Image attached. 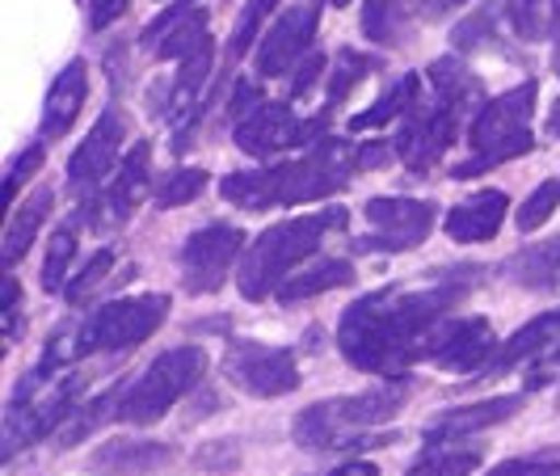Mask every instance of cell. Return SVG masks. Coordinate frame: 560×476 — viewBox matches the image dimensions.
I'll use <instances>...</instances> for the list:
<instances>
[{
	"label": "cell",
	"instance_id": "cell-7",
	"mask_svg": "<svg viewBox=\"0 0 560 476\" xmlns=\"http://www.w3.org/2000/svg\"><path fill=\"white\" fill-rule=\"evenodd\" d=\"M202 375H207V350H202V346L165 350V355L152 359V367L122 393L114 418L127 421V426H152V421L165 418L182 396L195 393L198 384H202Z\"/></svg>",
	"mask_w": 560,
	"mask_h": 476
},
{
	"label": "cell",
	"instance_id": "cell-32",
	"mask_svg": "<svg viewBox=\"0 0 560 476\" xmlns=\"http://www.w3.org/2000/svg\"><path fill=\"white\" fill-rule=\"evenodd\" d=\"M557 207H560V182L557 177H548V182H539V190H532L527 202L518 207L514 224H518V232H535V228H544L552 216H557Z\"/></svg>",
	"mask_w": 560,
	"mask_h": 476
},
{
	"label": "cell",
	"instance_id": "cell-36",
	"mask_svg": "<svg viewBox=\"0 0 560 476\" xmlns=\"http://www.w3.org/2000/svg\"><path fill=\"white\" fill-rule=\"evenodd\" d=\"M366 72H371V59H366L363 51H350V47L337 51V72H334V81H329V106L346 102Z\"/></svg>",
	"mask_w": 560,
	"mask_h": 476
},
{
	"label": "cell",
	"instance_id": "cell-49",
	"mask_svg": "<svg viewBox=\"0 0 560 476\" xmlns=\"http://www.w3.org/2000/svg\"><path fill=\"white\" fill-rule=\"evenodd\" d=\"M552 359H557V363H560V346H557V355H552Z\"/></svg>",
	"mask_w": 560,
	"mask_h": 476
},
{
	"label": "cell",
	"instance_id": "cell-24",
	"mask_svg": "<svg viewBox=\"0 0 560 476\" xmlns=\"http://www.w3.org/2000/svg\"><path fill=\"white\" fill-rule=\"evenodd\" d=\"M354 282V266L346 257H316L304 270H295L291 279L279 287L282 304H295V300H312V295H325L334 287H350Z\"/></svg>",
	"mask_w": 560,
	"mask_h": 476
},
{
	"label": "cell",
	"instance_id": "cell-17",
	"mask_svg": "<svg viewBox=\"0 0 560 476\" xmlns=\"http://www.w3.org/2000/svg\"><path fill=\"white\" fill-rule=\"evenodd\" d=\"M207 13H202V0H173L161 18H152L143 26V47L161 59H182L195 56L198 47L207 43Z\"/></svg>",
	"mask_w": 560,
	"mask_h": 476
},
{
	"label": "cell",
	"instance_id": "cell-31",
	"mask_svg": "<svg viewBox=\"0 0 560 476\" xmlns=\"http://www.w3.org/2000/svg\"><path fill=\"white\" fill-rule=\"evenodd\" d=\"M207 190V169H173L156 186V207H186Z\"/></svg>",
	"mask_w": 560,
	"mask_h": 476
},
{
	"label": "cell",
	"instance_id": "cell-46",
	"mask_svg": "<svg viewBox=\"0 0 560 476\" xmlns=\"http://www.w3.org/2000/svg\"><path fill=\"white\" fill-rule=\"evenodd\" d=\"M548 136H552V140H560V102L552 106V114H548Z\"/></svg>",
	"mask_w": 560,
	"mask_h": 476
},
{
	"label": "cell",
	"instance_id": "cell-10",
	"mask_svg": "<svg viewBox=\"0 0 560 476\" xmlns=\"http://www.w3.org/2000/svg\"><path fill=\"white\" fill-rule=\"evenodd\" d=\"M245 249V232L232 224H207L182 249V282L190 295H215Z\"/></svg>",
	"mask_w": 560,
	"mask_h": 476
},
{
	"label": "cell",
	"instance_id": "cell-3",
	"mask_svg": "<svg viewBox=\"0 0 560 476\" xmlns=\"http://www.w3.org/2000/svg\"><path fill=\"white\" fill-rule=\"evenodd\" d=\"M405 396H409V388H405L400 380H393V384H375V388H366V393L316 400V405H308V409L295 418L291 434H295L300 448H308V451L359 448V443L388 448L393 434H371V439H366V430L393 421L396 409L405 405Z\"/></svg>",
	"mask_w": 560,
	"mask_h": 476
},
{
	"label": "cell",
	"instance_id": "cell-37",
	"mask_svg": "<svg viewBox=\"0 0 560 476\" xmlns=\"http://www.w3.org/2000/svg\"><path fill=\"white\" fill-rule=\"evenodd\" d=\"M110 270H114V253L110 249H97L93 257H89V262H84L81 275L68 282V287H63V291H68V300H72V304H84V300H89V295H93L102 282L110 279Z\"/></svg>",
	"mask_w": 560,
	"mask_h": 476
},
{
	"label": "cell",
	"instance_id": "cell-2",
	"mask_svg": "<svg viewBox=\"0 0 560 476\" xmlns=\"http://www.w3.org/2000/svg\"><path fill=\"white\" fill-rule=\"evenodd\" d=\"M350 182V161L337 140H320L308 156L282 161L270 169H249V173H228L220 182V195L245 211H270V207H291V202H312L329 198Z\"/></svg>",
	"mask_w": 560,
	"mask_h": 476
},
{
	"label": "cell",
	"instance_id": "cell-23",
	"mask_svg": "<svg viewBox=\"0 0 560 476\" xmlns=\"http://www.w3.org/2000/svg\"><path fill=\"white\" fill-rule=\"evenodd\" d=\"M552 341H560V312H544V316H535L527 321L518 334H510L493 350V359L480 367V380H489V375H505L510 367H518L523 359H532L539 350H548Z\"/></svg>",
	"mask_w": 560,
	"mask_h": 476
},
{
	"label": "cell",
	"instance_id": "cell-4",
	"mask_svg": "<svg viewBox=\"0 0 560 476\" xmlns=\"http://www.w3.org/2000/svg\"><path fill=\"white\" fill-rule=\"evenodd\" d=\"M346 224V211L341 207H325V211H312V216H300V220H282V224L266 228L249 249H245V262L236 270V282L249 300H266V295H279V287L312 253L320 249L325 232Z\"/></svg>",
	"mask_w": 560,
	"mask_h": 476
},
{
	"label": "cell",
	"instance_id": "cell-33",
	"mask_svg": "<svg viewBox=\"0 0 560 476\" xmlns=\"http://www.w3.org/2000/svg\"><path fill=\"white\" fill-rule=\"evenodd\" d=\"M505 22L514 26V34L523 43L539 38V30H548V13H552V0H502Z\"/></svg>",
	"mask_w": 560,
	"mask_h": 476
},
{
	"label": "cell",
	"instance_id": "cell-34",
	"mask_svg": "<svg viewBox=\"0 0 560 476\" xmlns=\"http://www.w3.org/2000/svg\"><path fill=\"white\" fill-rule=\"evenodd\" d=\"M77 257V232L72 228H59L47 245V262H43V287L47 291H63V279H68V266Z\"/></svg>",
	"mask_w": 560,
	"mask_h": 476
},
{
	"label": "cell",
	"instance_id": "cell-19",
	"mask_svg": "<svg viewBox=\"0 0 560 476\" xmlns=\"http://www.w3.org/2000/svg\"><path fill=\"white\" fill-rule=\"evenodd\" d=\"M177 451L156 439H110L89 455V468L102 476H152L173 464Z\"/></svg>",
	"mask_w": 560,
	"mask_h": 476
},
{
	"label": "cell",
	"instance_id": "cell-6",
	"mask_svg": "<svg viewBox=\"0 0 560 476\" xmlns=\"http://www.w3.org/2000/svg\"><path fill=\"white\" fill-rule=\"evenodd\" d=\"M532 114H535V81H523L518 89H510L502 97L485 102L477 111V118H472V131H468L472 156L451 169V177H455V182H468V177H477L485 169L532 152V143H535Z\"/></svg>",
	"mask_w": 560,
	"mask_h": 476
},
{
	"label": "cell",
	"instance_id": "cell-45",
	"mask_svg": "<svg viewBox=\"0 0 560 476\" xmlns=\"http://www.w3.org/2000/svg\"><path fill=\"white\" fill-rule=\"evenodd\" d=\"M329 476H380L371 464H346V468H337V473H329Z\"/></svg>",
	"mask_w": 560,
	"mask_h": 476
},
{
	"label": "cell",
	"instance_id": "cell-43",
	"mask_svg": "<svg viewBox=\"0 0 560 476\" xmlns=\"http://www.w3.org/2000/svg\"><path fill=\"white\" fill-rule=\"evenodd\" d=\"M18 304H22V291H18V279L9 275V282H4V337L18 334Z\"/></svg>",
	"mask_w": 560,
	"mask_h": 476
},
{
	"label": "cell",
	"instance_id": "cell-44",
	"mask_svg": "<svg viewBox=\"0 0 560 476\" xmlns=\"http://www.w3.org/2000/svg\"><path fill=\"white\" fill-rule=\"evenodd\" d=\"M459 4H472V0H421V13H425V18H447Z\"/></svg>",
	"mask_w": 560,
	"mask_h": 476
},
{
	"label": "cell",
	"instance_id": "cell-40",
	"mask_svg": "<svg viewBox=\"0 0 560 476\" xmlns=\"http://www.w3.org/2000/svg\"><path fill=\"white\" fill-rule=\"evenodd\" d=\"M489 476H560V464L557 460H505Z\"/></svg>",
	"mask_w": 560,
	"mask_h": 476
},
{
	"label": "cell",
	"instance_id": "cell-22",
	"mask_svg": "<svg viewBox=\"0 0 560 476\" xmlns=\"http://www.w3.org/2000/svg\"><path fill=\"white\" fill-rule=\"evenodd\" d=\"M505 207H510V198L502 190H480V195L464 198L459 207H451L443 228H447L451 241H459V245H480V241L498 236V228L505 220Z\"/></svg>",
	"mask_w": 560,
	"mask_h": 476
},
{
	"label": "cell",
	"instance_id": "cell-47",
	"mask_svg": "<svg viewBox=\"0 0 560 476\" xmlns=\"http://www.w3.org/2000/svg\"><path fill=\"white\" fill-rule=\"evenodd\" d=\"M552 72L560 77V34H557V47H552Z\"/></svg>",
	"mask_w": 560,
	"mask_h": 476
},
{
	"label": "cell",
	"instance_id": "cell-12",
	"mask_svg": "<svg viewBox=\"0 0 560 476\" xmlns=\"http://www.w3.org/2000/svg\"><path fill=\"white\" fill-rule=\"evenodd\" d=\"M316 22H320V0H295L287 13H282L275 26L261 34V47L253 56V68L257 77H287L300 68L304 51L316 38Z\"/></svg>",
	"mask_w": 560,
	"mask_h": 476
},
{
	"label": "cell",
	"instance_id": "cell-39",
	"mask_svg": "<svg viewBox=\"0 0 560 476\" xmlns=\"http://www.w3.org/2000/svg\"><path fill=\"white\" fill-rule=\"evenodd\" d=\"M43 156H47V152H43V143H30L26 152L9 165V177H4V202H13V198L22 195V186H26L38 169H43Z\"/></svg>",
	"mask_w": 560,
	"mask_h": 476
},
{
	"label": "cell",
	"instance_id": "cell-29",
	"mask_svg": "<svg viewBox=\"0 0 560 476\" xmlns=\"http://www.w3.org/2000/svg\"><path fill=\"white\" fill-rule=\"evenodd\" d=\"M430 84H434V97L455 102L464 111H472V102L480 97V84L472 81V72L459 59H434L430 63Z\"/></svg>",
	"mask_w": 560,
	"mask_h": 476
},
{
	"label": "cell",
	"instance_id": "cell-1",
	"mask_svg": "<svg viewBox=\"0 0 560 476\" xmlns=\"http://www.w3.org/2000/svg\"><path fill=\"white\" fill-rule=\"evenodd\" d=\"M464 295V287H430V291H400L384 287L350 304L337 325V346L359 371L371 375H400V367L418 363V346L425 334L447 321V309Z\"/></svg>",
	"mask_w": 560,
	"mask_h": 476
},
{
	"label": "cell",
	"instance_id": "cell-14",
	"mask_svg": "<svg viewBox=\"0 0 560 476\" xmlns=\"http://www.w3.org/2000/svg\"><path fill=\"white\" fill-rule=\"evenodd\" d=\"M464 114H468L464 106L443 102V97H434V102H425V106L418 102L413 114H409V123H405V131H400V140H396V156L409 169H418V173L430 169L451 148Z\"/></svg>",
	"mask_w": 560,
	"mask_h": 476
},
{
	"label": "cell",
	"instance_id": "cell-35",
	"mask_svg": "<svg viewBox=\"0 0 560 476\" xmlns=\"http://www.w3.org/2000/svg\"><path fill=\"white\" fill-rule=\"evenodd\" d=\"M275 9H279V0H249V4H245V18H241V26H236L232 43H228V56H232V59L245 56L253 43L261 38V26H266V18H270Z\"/></svg>",
	"mask_w": 560,
	"mask_h": 476
},
{
	"label": "cell",
	"instance_id": "cell-9",
	"mask_svg": "<svg viewBox=\"0 0 560 476\" xmlns=\"http://www.w3.org/2000/svg\"><path fill=\"white\" fill-rule=\"evenodd\" d=\"M224 375L232 388L261 396V400H275V396H287L300 388L295 355L287 346H266V341H253V337H241V341L228 346Z\"/></svg>",
	"mask_w": 560,
	"mask_h": 476
},
{
	"label": "cell",
	"instance_id": "cell-20",
	"mask_svg": "<svg viewBox=\"0 0 560 476\" xmlns=\"http://www.w3.org/2000/svg\"><path fill=\"white\" fill-rule=\"evenodd\" d=\"M523 405V396H489V400H477V405H464V409H451L443 418H434L425 426V439L430 443H455V439H468L477 430H489L498 421L514 418Z\"/></svg>",
	"mask_w": 560,
	"mask_h": 476
},
{
	"label": "cell",
	"instance_id": "cell-18",
	"mask_svg": "<svg viewBox=\"0 0 560 476\" xmlns=\"http://www.w3.org/2000/svg\"><path fill=\"white\" fill-rule=\"evenodd\" d=\"M148 182H152V148L140 140L131 152H127V161L118 165V173L110 177V186L97 195V202H89V207H97V211L89 216V224H97V228L122 224V220L143 202Z\"/></svg>",
	"mask_w": 560,
	"mask_h": 476
},
{
	"label": "cell",
	"instance_id": "cell-25",
	"mask_svg": "<svg viewBox=\"0 0 560 476\" xmlns=\"http://www.w3.org/2000/svg\"><path fill=\"white\" fill-rule=\"evenodd\" d=\"M47 216H51V190H34V195L22 202V207H13V216H9V224H4V270H13L22 257H26L30 241L38 236V228L47 224Z\"/></svg>",
	"mask_w": 560,
	"mask_h": 476
},
{
	"label": "cell",
	"instance_id": "cell-48",
	"mask_svg": "<svg viewBox=\"0 0 560 476\" xmlns=\"http://www.w3.org/2000/svg\"><path fill=\"white\" fill-rule=\"evenodd\" d=\"M334 4H337V9H346V4H350V0H334Z\"/></svg>",
	"mask_w": 560,
	"mask_h": 476
},
{
	"label": "cell",
	"instance_id": "cell-26",
	"mask_svg": "<svg viewBox=\"0 0 560 476\" xmlns=\"http://www.w3.org/2000/svg\"><path fill=\"white\" fill-rule=\"evenodd\" d=\"M505 275L518 282V287H557L560 282V236L552 241H539L532 249L514 253Z\"/></svg>",
	"mask_w": 560,
	"mask_h": 476
},
{
	"label": "cell",
	"instance_id": "cell-13",
	"mask_svg": "<svg viewBox=\"0 0 560 476\" xmlns=\"http://www.w3.org/2000/svg\"><path fill=\"white\" fill-rule=\"evenodd\" d=\"M366 232L363 249H380V253H405L418 249L421 241L430 236L434 228V207L421 202V198H371L363 207Z\"/></svg>",
	"mask_w": 560,
	"mask_h": 476
},
{
	"label": "cell",
	"instance_id": "cell-42",
	"mask_svg": "<svg viewBox=\"0 0 560 476\" xmlns=\"http://www.w3.org/2000/svg\"><path fill=\"white\" fill-rule=\"evenodd\" d=\"M131 0H89V26L93 30H106L114 26L122 13H127Z\"/></svg>",
	"mask_w": 560,
	"mask_h": 476
},
{
	"label": "cell",
	"instance_id": "cell-15",
	"mask_svg": "<svg viewBox=\"0 0 560 476\" xmlns=\"http://www.w3.org/2000/svg\"><path fill=\"white\" fill-rule=\"evenodd\" d=\"M122 143H127V118L118 111H106L93 123V131L81 140V148L72 152V161H68V190L89 195L93 186H102L118 169Z\"/></svg>",
	"mask_w": 560,
	"mask_h": 476
},
{
	"label": "cell",
	"instance_id": "cell-8",
	"mask_svg": "<svg viewBox=\"0 0 560 476\" xmlns=\"http://www.w3.org/2000/svg\"><path fill=\"white\" fill-rule=\"evenodd\" d=\"M168 300L165 295H131V300H114L102 304L77 329V346L72 355L89 359V355H114V350H131L165 325Z\"/></svg>",
	"mask_w": 560,
	"mask_h": 476
},
{
	"label": "cell",
	"instance_id": "cell-27",
	"mask_svg": "<svg viewBox=\"0 0 560 476\" xmlns=\"http://www.w3.org/2000/svg\"><path fill=\"white\" fill-rule=\"evenodd\" d=\"M413 106H418V77H400V81L384 89V97L371 111L350 118V131H380V127H388L400 114H413Z\"/></svg>",
	"mask_w": 560,
	"mask_h": 476
},
{
	"label": "cell",
	"instance_id": "cell-16",
	"mask_svg": "<svg viewBox=\"0 0 560 476\" xmlns=\"http://www.w3.org/2000/svg\"><path fill=\"white\" fill-rule=\"evenodd\" d=\"M312 131H320V123H300L291 106L261 102L245 118H236V148L249 152V156H275L282 148L308 143Z\"/></svg>",
	"mask_w": 560,
	"mask_h": 476
},
{
	"label": "cell",
	"instance_id": "cell-38",
	"mask_svg": "<svg viewBox=\"0 0 560 476\" xmlns=\"http://www.w3.org/2000/svg\"><path fill=\"white\" fill-rule=\"evenodd\" d=\"M493 18H498V9H493V4H485L480 13H472L468 22H459V26H455L451 43H455L459 51H480V47H489V38H493Z\"/></svg>",
	"mask_w": 560,
	"mask_h": 476
},
{
	"label": "cell",
	"instance_id": "cell-28",
	"mask_svg": "<svg viewBox=\"0 0 560 476\" xmlns=\"http://www.w3.org/2000/svg\"><path fill=\"white\" fill-rule=\"evenodd\" d=\"M409 4L413 0H366L363 34L380 47H396L409 34Z\"/></svg>",
	"mask_w": 560,
	"mask_h": 476
},
{
	"label": "cell",
	"instance_id": "cell-41",
	"mask_svg": "<svg viewBox=\"0 0 560 476\" xmlns=\"http://www.w3.org/2000/svg\"><path fill=\"white\" fill-rule=\"evenodd\" d=\"M320 72H325V59L312 51L300 68H295V77H291V97H308L312 93V84L320 81Z\"/></svg>",
	"mask_w": 560,
	"mask_h": 476
},
{
	"label": "cell",
	"instance_id": "cell-30",
	"mask_svg": "<svg viewBox=\"0 0 560 476\" xmlns=\"http://www.w3.org/2000/svg\"><path fill=\"white\" fill-rule=\"evenodd\" d=\"M480 468L477 448H434L425 451L405 476H472Z\"/></svg>",
	"mask_w": 560,
	"mask_h": 476
},
{
	"label": "cell",
	"instance_id": "cell-5",
	"mask_svg": "<svg viewBox=\"0 0 560 476\" xmlns=\"http://www.w3.org/2000/svg\"><path fill=\"white\" fill-rule=\"evenodd\" d=\"M89 375L84 371H59L47 375L43 367H34L26 380L13 388V400L4 409V455L13 460L22 448L47 439L59 421H68L77 414V400H81Z\"/></svg>",
	"mask_w": 560,
	"mask_h": 476
},
{
	"label": "cell",
	"instance_id": "cell-11",
	"mask_svg": "<svg viewBox=\"0 0 560 476\" xmlns=\"http://www.w3.org/2000/svg\"><path fill=\"white\" fill-rule=\"evenodd\" d=\"M493 350H498V337L485 316H447L425 334L418 359L447 367V371H480L493 359Z\"/></svg>",
	"mask_w": 560,
	"mask_h": 476
},
{
	"label": "cell",
	"instance_id": "cell-21",
	"mask_svg": "<svg viewBox=\"0 0 560 476\" xmlns=\"http://www.w3.org/2000/svg\"><path fill=\"white\" fill-rule=\"evenodd\" d=\"M84 97H89V68L84 59H72L56 84L47 89V106H43V140H63L81 114Z\"/></svg>",
	"mask_w": 560,
	"mask_h": 476
}]
</instances>
